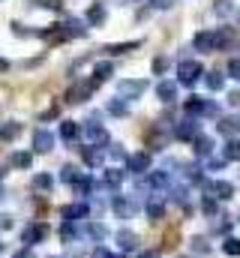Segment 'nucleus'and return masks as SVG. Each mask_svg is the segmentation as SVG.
Instances as JSON below:
<instances>
[{
	"label": "nucleus",
	"instance_id": "f257e3e1",
	"mask_svg": "<svg viewBox=\"0 0 240 258\" xmlns=\"http://www.w3.org/2000/svg\"><path fill=\"white\" fill-rule=\"evenodd\" d=\"M144 90H147V78H123V81H117L120 99H138Z\"/></svg>",
	"mask_w": 240,
	"mask_h": 258
},
{
	"label": "nucleus",
	"instance_id": "f03ea898",
	"mask_svg": "<svg viewBox=\"0 0 240 258\" xmlns=\"http://www.w3.org/2000/svg\"><path fill=\"white\" fill-rule=\"evenodd\" d=\"M198 78H201V63H198V60H180V66H177V84L192 87Z\"/></svg>",
	"mask_w": 240,
	"mask_h": 258
},
{
	"label": "nucleus",
	"instance_id": "7ed1b4c3",
	"mask_svg": "<svg viewBox=\"0 0 240 258\" xmlns=\"http://www.w3.org/2000/svg\"><path fill=\"white\" fill-rule=\"evenodd\" d=\"M99 87V81L96 78H90V81H78L75 87H69V93H66V99L69 102H87L90 99V93Z\"/></svg>",
	"mask_w": 240,
	"mask_h": 258
},
{
	"label": "nucleus",
	"instance_id": "20e7f679",
	"mask_svg": "<svg viewBox=\"0 0 240 258\" xmlns=\"http://www.w3.org/2000/svg\"><path fill=\"white\" fill-rule=\"evenodd\" d=\"M48 237V225H42V222H33V225H27L24 231H21V243L24 246H36V243H42Z\"/></svg>",
	"mask_w": 240,
	"mask_h": 258
},
{
	"label": "nucleus",
	"instance_id": "39448f33",
	"mask_svg": "<svg viewBox=\"0 0 240 258\" xmlns=\"http://www.w3.org/2000/svg\"><path fill=\"white\" fill-rule=\"evenodd\" d=\"M204 192L210 195V198L228 201V198H234V183H228V180H210V183H204Z\"/></svg>",
	"mask_w": 240,
	"mask_h": 258
},
{
	"label": "nucleus",
	"instance_id": "423d86ee",
	"mask_svg": "<svg viewBox=\"0 0 240 258\" xmlns=\"http://www.w3.org/2000/svg\"><path fill=\"white\" fill-rule=\"evenodd\" d=\"M174 135H177L180 141H195L201 135V126H198L195 117H186V120H180L177 126H174Z\"/></svg>",
	"mask_w": 240,
	"mask_h": 258
},
{
	"label": "nucleus",
	"instance_id": "0eeeda50",
	"mask_svg": "<svg viewBox=\"0 0 240 258\" xmlns=\"http://www.w3.org/2000/svg\"><path fill=\"white\" fill-rule=\"evenodd\" d=\"M33 150L36 153H51L54 150V135L48 129H36L33 132Z\"/></svg>",
	"mask_w": 240,
	"mask_h": 258
},
{
	"label": "nucleus",
	"instance_id": "6e6552de",
	"mask_svg": "<svg viewBox=\"0 0 240 258\" xmlns=\"http://www.w3.org/2000/svg\"><path fill=\"white\" fill-rule=\"evenodd\" d=\"M126 168L141 177L144 171H150V153H144V150H141V153H132V156L126 159Z\"/></svg>",
	"mask_w": 240,
	"mask_h": 258
},
{
	"label": "nucleus",
	"instance_id": "1a4fd4ad",
	"mask_svg": "<svg viewBox=\"0 0 240 258\" xmlns=\"http://www.w3.org/2000/svg\"><path fill=\"white\" fill-rule=\"evenodd\" d=\"M84 132H87V138H90V141H96V144H108V132L99 126L96 114H90V117H87V129H84Z\"/></svg>",
	"mask_w": 240,
	"mask_h": 258
},
{
	"label": "nucleus",
	"instance_id": "9d476101",
	"mask_svg": "<svg viewBox=\"0 0 240 258\" xmlns=\"http://www.w3.org/2000/svg\"><path fill=\"white\" fill-rule=\"evenodd\" d=\"M144 210H147V216H150L153 222H159V219L165 216V198H162V195H153V198H147Z\"/></svg>",
	"mask_w": 240,
	"mask_h": 258
},
{
	"label": "nucleus",
	"instance_id": "9b49d317",
	"mask_svg": "<svg viewBox=\"0 0 240 258\" xmlns=\"http://www.w3.org/2000/svg\"><path fill=\"white\" fill-rule=\"evenodd\" d=\"M117 243H120L123 252H132V249H138V234L129 231V228H120L117 231Z\"/></svg>",
	"mask_w": 240,
	"mask_h": 258
},
{
	"label": "nucleus",
	"instance_id": "f8f14e48",
	"mask_svg": "<svg viewBox=\"0 0 240 258\" xmlns=\"http://www.w3.org/2000/svg\"><path fill=\"white\" fill-rule=\"evenodd\" d=\"M105 18H108V9H105V3H93V6L87 9V21H90L93 27H102V24H105Z\"/></svg>",
	"mask_w": 240,
	"mask_h": 258
},
{
	"label": "nucleus",
	"instance_id": "ddd939ff",
	"mask_svg": "<svg viewBox=\"0 0 240 258\" xmlns=\"http://www.w3.org/2000/svg\"><path fill=\"white\" fill-rule=\"evenodd\" d=\"M156 96H159L162 102H174V99H177V84H174V81H159V84H156Z\"/></svg>",
	"mask_w": 240,
	"mask_h": 258
},
{
	"label": "nucleus",
	"instance_id": "4468645a",
	"mask_svg": "<svg viewBox=\"0 0 240 258\" xmlns=\"http://www.w3.org/2000/svg\"><path fill=\"white\" fill-rule=\"evenodd\" d=\"M60 216H63L66 222H75V219L87 216V204H66V207L60 210Z\"/></svg>",
	"mask_w": 240,
	"mask_h": 258
},
{
	"label": "nucleus",
	"instance_id": "2eb2a0df",
	"mask_svg": "<svg viewBox=\"0 0 240 258\" xmlns=\"http://www.w3.org/2000/svg\"><path fill=\"white\" fill-rule=\"evenodd\" d=\"M183 108H186V114H189V117H198L201 111H207V102H204L201 96H195V93H192V96L186 99V105H183Z\"/></svg>",
	"mask_w": 240,
	"mask_h": 258
},
{
	"label": "nucleus",
	"instance_id": "dca6fc26",
	"mask_svg": "<svg viewBox=\"0 0 240 258\" xmlns=\"http://www.w3.org/2000/svg\"><path fill=\"white\" fill-rule=\"evenodd\" d=\"M81 177H84V171H81L78 165H63V171H60V180H63V183H69V186H75Z\"/></svg>",
	"mask_w": 240,
	"mask_h": 258
},
{
	"label": "nucleus",
	"instance_id": "f3484780",
	"mask_svg": "<svg viewBox=\"0 0 240 258\" xmlns=\"http://www.w3.org/2000/svg\"><path fill=\"white\" fill-rule=\"evenodd\" d=\"M150 186L153 189H168V183H171V177H168V168H159V171H150Z\"/></svg>",
	"mask_w": 240,
	"mask_h": 258
},
{
	"label": "nucleus",
	"instance_id": "a211bd4d",
	"mask_svg": "<svg viewBox=\"0 0 240 258\" xmlns=\"http://www.w3.org/2000/svg\"><path fill=\"white\" fill-rule=\"evenodd\" d=\"M78 135H81V129H78V123H72V120H63V123H60V138H63L66 144L78 141Z\"/></svg>",
	"mask_w": 240,
	"mask_h": 258
},
{
	"label": "nucleus",
	"instance_id": "6ab92c4d",
	"mask_svg": "<svg viewBox=\"0 0 240 258\" xmlns=\"http://www.w3.org/2000/svg\"><path fill=\"white\" fill-rule=\"evenodd\" d=\"M192 147H195L198 156H210V153H213V138H210V135H198V138L192 141Z\"/></svg>",
	"mask_w": 240,
	"mask_h": 258
},
{
	"label": "nucleus",
	"instance_id": "aec40b11",
	"mask_svg": "<svg viewBox=\"0 0 240 258\" xmlns=\"http://www.w3.org/2000/svg\"><path fill=\"white\" fill-rule=\"evenodd\" d=\"M111 75H114V63H111V60H99V63L93 66V78H96L99 84H102L105 78H111Z\"/></svg>",
	"mask_w": 240,
	"mask_h": 258
},
{
	"label": "nucleus",
	"instance_id": "412c9836",
	"mask_svg": "<svg viewBox=\"0 0 240 258\" xmlns=\"http://www.w3.org/2000/svg\"><path fill=\"white\" fill-rule=\"evenodd\" d=\"M33 189L48 195L51 189H54V177H51V174H36V177H33Z\"/></svg>",
	"mask_w": 240,
	"mask_h": 258
},
{
	"label": "nucleus",
	"instance_id": "4be33fe9",
	"mask_svg": "<svg viewBox=\"0 0 240 258\" xmlns=\"http://www.w3.org/2000/svg\"><path fill=\"white\" fill-rule=\"evenodd\" d=\"M18 132H21V123H15V120L0 123V141H15V138H18Z\"/></svg>",
	"mask_w": 240,
	"mask_h": 258
},
{
	"label": "nucleus",
	"instance_id": "5701e85b",
	"mask_svg": "<svg viewBox=\"0 0 240 258\" xmlns=\"http://www.w3.org/2000/svg\"><path fill=\"white\" fill-rule=\"evenodd\" d=\"M81 159H84L90 168H96V165L102 162V153H99L96 147H81Z\"/></svg>",
	"mask_w": 240,
	"mask_h": 258
},
{
	"label": "nucleus",
	"instance_id": "b1692460",
	"mask_svg": "<svg viewBox=\"0 0 240 258\" xmlns=\"http://www.w3.org/2000/svg\"><path fill=\"white\" fill-rule=\"evenodd\" d=\"M132 48H141V42L132 39V42H114V45H105L108 54H123V51H132Z\"/></svg>",
	"mask_w": 240,
	"mask_h": 258
},
{
	"label": "nucleus",
	"instance_id": "393cba45",
	"mask_svg": "<svg viewBox=\"0 0 240 258\" xmlns=\"http://www.w3.org/2000/svg\"><path fill=\"white\" fill-rule=\"evenodd\" d=\"M219 132H222V135H228V138H231V135H234V132H240V120H234V117H225V120H219Z\"/></svg>",
	"mask_w": 240,
	"mask_h": 258
},
{
	"label": "nucleus",
	"instance_id": "a878e982",
	"mask_svg": "<svg viewBox=\"0 0 240 258\" xmlns=\"http://www.w3.org/2000/svg\"><path fill=\"white\" fill-rule=\"evenodd\" d=\"M228 162H240V141L237 138H231L228 144H225V153H222Z\"/></svg>",
	"mask_w": 240,
	"mask_h": 258
},
{
	"label": "nucleus",
	"instance_id": "bb28decb",
	"mask_svg": "<svg viewBox=\"0 0 240 258\" xmlns=\"http://www.w3.org/2000/svg\"><path fill=\"white\" fill-rule=\"evenodd\" d=\"M93 186H96V180L84 174V177H81V180H78V183H75L72 189H75V192H78V195H90V192H93Z\"/></svg>",
	"mask_w": 240,
	"mask_h": 258
},
{
	"label": "nucleus",
	"instance_id": "cd10ccee",
	"mask_svg": "<svg viewBox=\"0 0 240 258\" xmlns=\"http://www.w3.org/2000/svg\"><path fill=\"white\" fill-rule=\"evenodd\" d=\"M120 183H123V171H120V168H108V171H105V186L117 189Z\"/></svg>",
	"mask_w": 240,
	"mask_h": 258
},
{
	"label": "nucleus",
	"instance_id": "c85d7f7f",
	"mask_svg": "<svg viewBox=\"0 0 240 258\" xmlns=\"http://www.w3.org/2000/svg\"><path fill=\"white\" fill-rule=\"evenodd\" d=\"M204 81H207L210 90H222V87H225V75H222V72H210Z\"/></svg>",
	"mask_w": 240,
	"mask_h": 258
},
{
	"label": "nucleus",
	"instance_id": "c756f323",
	"mask_svg": "<svg viewBox=\"0 0 240 258\" xmlns=\"http://www.w3.org/2000/svg\"><path fill=\"white\" fill-rule=\"evenodd\" d=\"M30 162H33V153H12V165L15 168H30Z\"/></svg>",
	"mask_w": 240,
	"mask_h": 258
},
{
	"label": "nucleus",
	"instance_id": "7c9ffc66",
	"mask_svg": "<svg viewBox=\"0 0 240 258\" xmlns=\"http://www.w3.org/2000/svg\"><path fill=\"white\" fill-rule=\"evenodd\" d=\"M222 252H225V255H231V258H237L240 255V240H237V237H225Z\"/></svg>",
	"mask_w": 240,
	"mask_h": 258
},
{
	"label": "nucleus",
	"instance_id": "2f4dec72",
	"mask_svg": "<svg viewBox=\"0 0 240 258\" xmlns=\"http://www.w3.org/2000/svg\"><path fill=\"white\" fill-rule=\"evenodd\" d=\"M108 111L117 114V117H126V114H129V105H126V102H108Z\"/></svg>",
	"mask_w": 240,
	"mask_h": 258
},
{
	"label": "nucleus",
	"instance_id": "473e14b6",
	"mask_svg": "<svg viewBox=\"0 0 240 258\" xmlns=\"http://www.w3.org/2000/svg\"><path fill=\"white\" fill-rule=\"evenodd\" d=\"M114 210H117L120 216H129V213L135 210V204H129V201H123V198H117V201H114Z\"/></svg>",
	"mask_w": 240,
	"mask_h": 258
},
{
	"label": "nucleus",
	"instance_id": "72a5a7b5",
	"mask_svg": "<svg viewBox=\"0 0 240 258\" xmlns=\"http://www.w3.org/2000/svg\"><path fill=\"white\" fill-rule=\"evenodd\" d=\"M87 231H90V237H93V240H102V237H105V225H99V222H90V225H87Z\"/></svg>",
	"mask_w": 240,
	"mask_h": 258
},
{
	"label": "nucleus",
	"instance_id": "f704fd0d",
	"mask_svg": "<svg viewBox=\"0 0 240 258\" xmlns=\"http://www.w3.org/2000/svg\"><path fill=\"white\" fill-rule=\"evenodd\" d=\"M75 234H78V231H75V225H72V222H63V228H60V237H63V240L69 243V240H72Z\"/></svg>",
	"mask_w": 240,
	"mask_h": 258
},
{
	"label": "nucleus",
	"instance_id": "c9c22d12",
	"mask_svg": "<svg viewBox=\"0 0 240 258\" xmlns=\"http://www.w3.org/2000/svg\"><path fill=\"white\" fill-rule=\"evenodd\" d=\"M108 156H111L114 162H120V159H129V156H126V150H123V144H111V150H108Z\"/></svg>",
	"mask_w": 240,
	"mask_h": 258
},
{
	"label": "nucleus",
	"instance_id": "e433bc0d",
	"mask_svg": "<svg viewBox=\"0 0 240 258\" xmlns=\"http://www.w3.org/2000/svg\"><path fill=\"white\" fill-rule=\"evenodd\" d=\"M201 210H204L207 216H216V198H210V195H207V198H204V204H201Z\"/></svg>",
	"mask_w": 240,
	"mask_h": 258
},
{
	"label": "nucleus",
	"instance_id": "4c0bfd02",
	"mask_svg": "<svg viewBox=\"0 0 240 258\" xmlns=\"http://www.w3.org/2000/svg\"><path fill=\"white\" fill-rule=\"evenodd\" d=\"M165 69H168V60H165V57H153V72H156V75H162Z\"/></svg>",
	"mask_w": 240,
	"mask_h": 258
},
{
	"label": "nucleus",
	"instance_id": "58836bf2",
	"mask_svg": "<svg viewBox=\"0 0 240 258\" xmlns=\"http://www.w3.org/2000/svg\"><path fill=\"white\" fill-rule=\"evenodd\" d=\"M228 75H231L234 81H240V57H234V60L228 63Z\"/></svg>",
	"mask_w": 240,
	"mask_h": 258
},
{
	"label": "nucleus",
	"instance_id": "ea45409f",
	"mask_svg": "<svg viewBox=\"0 0 240 258\" xmlns=\"http://www.w3.org/2000/svg\"><path fill=\"white\" fill-rule=\"evenodd\" d=\"M213 228H216V231H219V234H225V231H228V228H231V222H228V219H225V216H219V222H216V225H213Z\"/></svg>",
	"mask_w": 240,
	"mask_h": 258
},
{
	"label": "nucleus",
	"instance_id": "a19ab883",
	"mask_svg": "<svg viewBox=\"0 0 240 258\" xmlns=\"http://www.w3.org/2000/svg\"><path fill=\"white\" fill-rule=\"evenodd\" d=\"M150 6H153V9H171L174 0H150Z\"/></svg>",
	"mask_w": 240,
	"mask_h": 258
},
{
	"label": "nucleus",
	"instance_id": "79ce46f5",
	"mask_svg": "<svg viewBox=\"0 0 240 258\" xmlns=\"http://www.w3.org/2000/svg\"><path fill=\"white\" fill-rule=\"evenodd\" d=\"M39 6H45V9H54V12H60V9H63V3H60V0H42Z\"/></svg>",
	"mask_w": 240,
	"mask_h": 258
},
{
	"label": "nucleus",
	"instance_id": "37998d69",
	"mask_svg": "<svg viewBox=\"0 0 240 258\" xmlns=\"http://www.w3.org/2000/svg\"><path fill=\"white\" fill-rule=\"evenodd\" d=\"M225 162H228L225 156H222V159H210V162H207V168H210V171H219V168H222Z\"/></svg>",
	"mask_w": 240,
	"mask_h": 258
},
{
	"label": "nucleus",
	"instance_id": "c03bdc74",
	"mask_svg": "<svg viewBox=\"0 0 240 258\" xmlns=\"http://www.w3.org/2000/svg\"><path fill=\"white\" fill-rule=\"evenodd\" d=\"M192 246H195V252H207V240H204V237H195Z\"/></svg>",
	"mask_w": 240,
	"mask_h": 258
},
{
	"label": "nucleus",
	"instance_id": "a18cd8bd",
	"mask_svg": "<svg viewBox=\"0 0 240 258\" xmlns=\"http://www.w3.org/2000/svg\"><path fill=\"white\" fill-rule=\"evenodd\" d=\"M228 102H231V105H240V90H231V93H228Z\"/></svg>",
	"mask_w": 240,
	"mask_h": 258
},
{
	"label": "nucleus",
	"instance_id": "49530a36",
	"mask_svg": "<svg viewBox=\"0 0 240 258\" xmlns=\"http://www.w3.org/2000/svg\"><path fill=\"white\" fill-rule=\"evenodd\" d=\"M93 258H114V255H108L102 246H96V249H93Z\"/></svg>",
	"mask_w": 240,
	"mask_h": 258
},
{
	"label": "nucleus",
	"instance_id": "de8ad7c7",
	"mask_svg": "<svg viewBox=\"0 0 240 258\" xmlns=\"http://www.w3.org/2000/svg\"><path fill=\"white\" fill-rule=\"evenodd\" d=\"M48 117H57V105H51V108H48V111L42 114V120H48Z\"/></svg>",
	"mask_w": 240,
	"mask_h": 258
},
{
	"label": "nucleus",
	"instance_id": "09e8293b",
	"mask_svg": "<svg viewBox=\"0 0 240 258\" xmlns=\"http://www.w3.org/2000/svg\"><path fill=\"white\" fill-rule=\"evenodd\" d=\"M15 258H33V255H30V249H21V252H18Z\"/></svg>",
	"mask_w": 240,
	"mask_h": 258
},
{
	"label": "nucleus",
	"instance_id": "8fccbe9b",
	"mask_svg": "<svg viewBox=\"0 0 240 258\" xmlns=\"http://www.w3.org/2000/svg\"><path fill=\"white\" fill-rule=\"evenodd\" d=\"M141 258H159V252H141Z\"/></svg>",
	"mask_w": 240,
	"mask_h": 258
},
{
	"label": "nucleus",
	"instance_id": "3c124183",
	"mask_svg": "<svg viewBox=\"0 0 240 258\" xmlns=\"http://www.w3.org/2000/svg\"><path fill=\"white\" fill-rule=\"evenodd\" d=\"M6 69H9V63H6V60L0 57V72H6Z\"/></svg>",
	"mask_w": 240,
	"mask_h": 258
},
{
	"label": "nucleus",
	"instance_id": "603ef678",
	"mask_svg": "<svg viewBox=\"0 0 240 258\" xmlns=\"http://www.w3.org/2000/svg\"><path fill=\"white\" fill-rule=\"evenodd\" d=\"M114 258H126V255H114Z\"/></svg>",
	"mask_w": 240,
	"mask_h": 258
},
{
	"label": "nucleus",
	"instance_id": "864d4df0",
	"mask_svg": "<svg viewBox=\"0 0 240 258\" xmlns=\"http://www.w3.org/2000/svg\"><path fill=\"white\" fill-rule=\"evenodd\" d=\"M237 21H240V12H237Z\"/></svg>",
	"mask_w": 240,
	"mask_h": 258
}]
</instances>
